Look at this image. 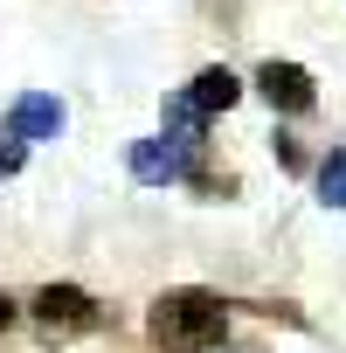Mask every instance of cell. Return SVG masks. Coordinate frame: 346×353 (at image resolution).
<instances>
[{"label":"cell","instance_id":"cell-1","mask_svg":"<svg viewBox=\"0 0 346 353\" xmlns=\"http://www.w3.org/2000/svg\"><path fill=\"white\" fill-rule=\"evenodd\" d=\"M229 332V305L215 291H166L152 305V339L159 346H215Z\"/></svg>","mask_w":346,"mask_h":353},{"label":"cell","instance_id":"cell-2","mask_svg":"<svg viewBox=\"0 0 346 353\" xmlns=\"http://www.w3.org/2000/svg\"><path fill=\"white\" fill-rule=\"evenodd\" d=\"M35 319H42L49 332H90V325H97V305H90V291H77V284H42V291H35Z\"/></svg>","mask_w":346,"mask_h":353},{"label":"cell","instance_id":"cell-3","mask_svg":"<svg viewBox=\"0 0 346 353\" xmlns=\"http://www.w3.org/2000/svg\"><path fill=\"white\" fill-rule=\"evenodd\" d=\"M181 173H187V145H173V139H139L132 145V181L139 188H166Z\"/></svg>","mask_w":346,"mask_h":353},{"label":"cell","instance_id":"cell-4","mask_svg":"<svg viewBox=\"0 0 346 353\" xmlns=\"http://www.w3.org/2000/svg\"><path fill=\"white\" fill-rule=\"evenodd\" d=\"M8 132H14L21 145L56 139V132H63V104H56L49 90H21V97H14V111H8Z\"/></svg>","mask_w":346,"mask_h":353},{"label":"cell","instance_id":"cell-5","mask_svg":"<svg viewBox=\"0 0 346 353\" xmlns=\"http://www.w3.org/2000/svg\"><path fill=\"white\" fill-rule=\"evenodd\" d=\"M256 83H263V97H270L277 111H312V104H318V90H312V77H305L298 63H263Z\"/></svg>","mask_w":346,"mask_h":353},{"label":"cell","instance_id":"cell-6","mask_svg":"<svg viewBox=\"0 0 346 353\" xmlns=\"http://www.w3.org/2000/svg\"><path fill=\"white\" fill-rule=\"evenodd\" d=\"M201 125H208V111H201L194 97H166V139H173V145L194 152V145H201Z\"/></svg>","mask_w":346,"mask_h":353},{"label":"cell","instance_id":"cell-7","mask_svg":"<svg viewBox=\"0 0 346 353\" xmlns=\"http://www.w3.org/2000/svg\"><path fill=\"white\" fill-rule=\"evenodd\" d=\"M187 97H194L201 111H229V104L243 97V83H236V77L215 63V70H201V77H194V90H187Z\"/></svg>","mask_w":346,"mask_h":353},{"label":"cell","instance_id":"cell-8","mask_svg":"<svg viewBox=\"0 0 346 353\" xmlns=\"http://www.w3.org/2000/svg\"><path fill=\"white\" fill-rule=\"evenodd\" d=\"M318 201H325V208H346V152H325V166H318Z\"/></svg>","mask_w":346,"mask_h":353},{"label":"cell","instance_id":"cell-9","mask_svg":"<svg viewBox=\"0 0 346 353\" xmlns=\"http://www.w3.org/2000/svg\"><path fill=\"white\" fill-rule=\"evenodd\" d=\"M21 152H28V145H21L14 132H8V139H0V181H14V173H21Z\"/></svg>","mask_w":346,"mask_h":353},{"label":"cell","instance_id":"cell-10","mask_svg":"<svg viewBox=\"0 0 346 353\" xmlns=\"http://www.w3.org/2000/svg\"><path fill=\"white\" fill-rule=\"evenodd\" d=\"M8 325H14V305H8V298H0V332H8Z\"/></svg>","mask_w":346,"mask_h":353}]
</instances>
